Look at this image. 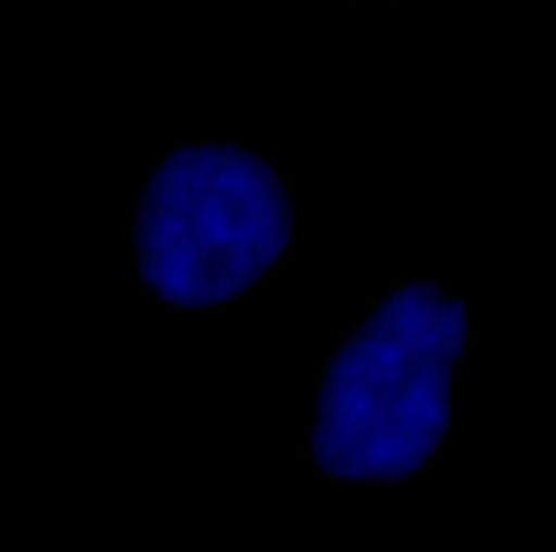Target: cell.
Returning a JSON list of instances; mask_svg holds the SVG:
<instances>
[{"label":"cell","instance_id":"6da1fadb","mask_svg":"<svg viewBox=\"0 0 556 552\" xmlns=\"http://www.w3.org/2000/svg\"><path fill=\"white\" fill-rule=\"evenodd\" d=\"M467 346L460 299L406 283L378 303L327 367L311 452L350 485H400L442 447Z\"/></svg>","mask_w":556,"mask_h":552},{"label":"cell","instance_id":"7a4b0ae2","mask_svg":"<svg viewBox=\"0 0 556 552\" xmlns=\"http://www.w3.org/2000/svg\"><path fill=\"white\" fill-rule=\"evenodd\" d=\"M291 234V198L266 160L228 143H198L167 155L143 186L137 266L169 306H224L287 254Z\"/></svg>","mask_w":556,"mask_h":552}]
</instances>
